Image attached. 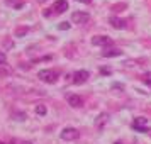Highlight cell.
<instances>
[{
    "label": "cell",
    "instance_id": "cell-7",
    "mask_svg": "<svg viewBox=\"0 0 151 144\" xmlns=\"http://www.w3.org/2000/svg\"><path fill=\"white\" fill-rule=\"evenodd\" d=\"M49 10H55V14H63L65 10H68V2L66 0H56L53 9H49Z\"/></svg>",
    "mask_w": 151,
    "mask_h": 144
},
{
    "label": "cell",
    "instance_id": "cell-3",
    "mask_svg": "<svg viewBox=\"0 0 151 144\" xmlns=\"http://www.w3.org/2000/svg\"><path fill=\"white\" fill-rule=\"evenodd\" d=\"M132 129L137 130V132H146L148 130V119H144V117H137L132 120Z\"/></svg>",
    "mask_w": 151,
    "mask_h": 144
},
{
    "label": "cell",
    "instance_id": "cell-10",
    "mask_svg": "<svg viewBox=\"0 0 151 144\" xmlns=\"http://www.w3.org/2000/svg\"><path fill=\"white\" fill-rule=\"evenodd\" d=\"M121 54H122V51H119V49H109V51L102 53L104 58H112V56H121Z\"/></svg>",
    "mask_w": 151,
    "mask_h": 144
},
{
    "label": "cell",
    "instance_id": "cell-13",
    "mask_svg": "<svg viewBox=\"0 0 151 144\" xmlns=\"http://www.w3.org/2000/svg\"><path fill=\"white\" fill-rule=\"evenodd\" d=\"M5 61H7V58H5V54H4V53L0 51V64H4Z\"/></svg>",
    "mask_w": 151,
    "mask_h": 144
},
{
    "label": "cell",
    "instance_id": "cell-8",
    "mask_svg": "<svg viewBox=\"0 0 151 144\" xmlns=\"http://www.w3.org/2000/svg\"><path fill=\"white\" fill-rule=\"evenodd\" d=\"M109 22H110V26L116 27V29H124L126 27V22H124L122 19H117V17H110Z\"/></svg>",
    "mask_w": 151,
    "mask_h": 144
},
{
    "label": "cell",
    "instance_id": "cell-5",
    "mask_svg": "<svg viewBox=\"0 0 151 144\" xmlns=\"http://www.w3.org/2000/svg\"><path fill=\"white\" fill-rule=\"evenodd\" d=\"M88 76H90V73H88V71H85V69L75 71V73H73V83H76V85L85 83L87 80H88Z\"/></svg>",
    "mask_w": 151,
    "mask_h": 144
},
{
    "label": "cell",
    "instance_id": "cell-14",
    "mask_svg": "<svg viewBox=\"0 0 151 144\" xmlns=\"http://www.w3.org/2000/svg\"><path fill=\"white\" fill-rule=\"evenodd\" d=\"M24 32H27V29H19V31H17V36L24 34Z\"/></svg>",
    "mask_w": 151,
    "mask_h": 144
},
{
    "label": "cell",
    "instance_id": "cell-1",
    "mask_svg": "<svg viewBox=\"0 0 151 144\" xmlns=\"http://www.w3.org/2000/svg\"><path fill=\"white\" fill-rule=\"evenodd\" d=\"M37 76L44 83H55L58 80V71H55V69H41L37 73Z\"/></svg>",
    "mask_w": 151,
    "mask_h": 144
},
{
    "label": "cell",
    "instance_id": "cell-4",
    "mask_svg": "<svg viewBox=\"0 0 151 144\" xmlns=\"http://www.w3.org/2000/svg\"><path fill=\"white\" fill-rule=\"evenodd\" d=\"M92 44L93 46H105L107 48V46H112L114 42L107 36H95V37H92Z\"/></svg>",
    "mask_w": 151,
    "mask_h": 144
},
{
    "label": "cell",
    "instance_id": "cell-16",
    "mask_svg": "<svg viewBox=\"0 0 151 144\" xmlns=\"http://www.w3.org/2000/svg\"><path fill=\"white\" fill-rule=\"evenodd\" d=\"M82 2H85V4H88V2H90V0H82Z\"/></svg>",
    "mask_w": 151,
    "mask_h": 144
},
{
    "label": "cell",
    "instance_id": "cell-6",
    "mask_svg": "<svg viewBox=\"0 0 151 144\" xmlns=\"http://www.w3.org/2000/svg\"><path fill=\"white\" fill-rule=\"evenodd\" d=\"M71 21L75 22V24H87L90 21V15L87 12H73Z\"/></svg>",
    "mask_w": 151,
    "mask_h": 144
},
{
    "label": "cell",
    "instance_id": "cell-9",
    "mask_svg": "<svg viewBox=\"0 0 151 144\" xmlns=\"http://www.w3.org/2000/svg\"><path fill=\"white\" fill-rule=\"evenodd\" d=\"M68 103L71 105V107H75V109H76V107H82L83 100H82L78 95H70V97H68Z\"/></svg>",
    "mask_w": 151,
    "mask_h": 144
},
{
    "label": "cell",
    "instance_id": "cell-15",
    "mask_svg": "<svg viewBox=\"0 0 151 144\" xmlns=\"http://www.w3.org/2000/svg\"><path fill=\"white\" fill-rule=\"evenodd\" d=\"M68 27H70V26H68V24H66V22H63L61 26H60V29H68Z\"/></svg>",
    "mask_w": 151,
    "mask_h": 144
},
{
    "label": "cell",
    "instance_id": "cell-19",
    "mask_svg": "<svg viewBox=\"0 0 151 144\" xmlns=\"http://www.w3.org/2000/svg\"><path fill=\"white\" fill-rule=\"evenodd\" d=\"M0 144H4V143H0Z\"/></svg>",
    "mask_w": 151,
    "mask_h": 144
},
{
    "label": "cell",
    "instance_id": "cell-17",
    "mask_svg": "<svg viewBox=\"0 0 151 144\" xmlns=\"http://www.w3.org/2000/svg\"><path fill=\"white\" fill-rule=\"evenodd\" d=\"M24 144H32V143H24Z\"/></svg>",
    "mask_w": 151,
    "mask_h": 144
},
{
    "label": "cell",
    "instance_id": "cell-12",
    "mask_svg": "<svg viewBox=\"0 0 151 144\" xmlns=\"http://www.w3.org/2000/svg\"><path fill=\"white\" fill-rule=\"evenodd\" d=\"M144 83H148V85H151V71H150V73H146V75H144Z\"/></svg>",
    "mask_w": 151,
    "mask_h": 144
},
{
    "label": "cell",
    "instance_id": "cell-11",
    "mask_svg": "<svg viewBox=\"0 0 151 144\" xmlns=\"http://www.w3.org/2000/svg\"><path fill=\"white\" fill-rule=\"evenodd\" d=\"M36 112H37V114H41V115H44V114H46V109H44L42 105H37V107H36Z\"/></svg>",
    "mask_w": 151,
    "mask_h": 144
},
{
    "label": "cell",
    "instance_id": "cell-2",
    "mask_svg": "<svg viewBox=\"0 0 151 144\" xmlns=\"http://www.w3.org/2000/svg\"><path fill=\"white\" fill-rule=\"evenodd\" d=\"M78 137H80V132H78V129H75V127H65V129L61 130L63 141H75Z\"/></svg>",
    "mask_w": 151,
    "mask_h": 144
},
{
    "label": "cell",
    "instance_id": "cell-18",
    "mask_svg": "<svg viewBox=\"0 0 151 144\" xmlns=\"http://www.w3.org/2000/svg\"><path fill=\"white\" fill-rule=\"evenodd\" d=\"M116 144H122V143H116Z\"/></svg>",
    "mask_w": 151,
    "mask_h": 144
}]
</instances>
